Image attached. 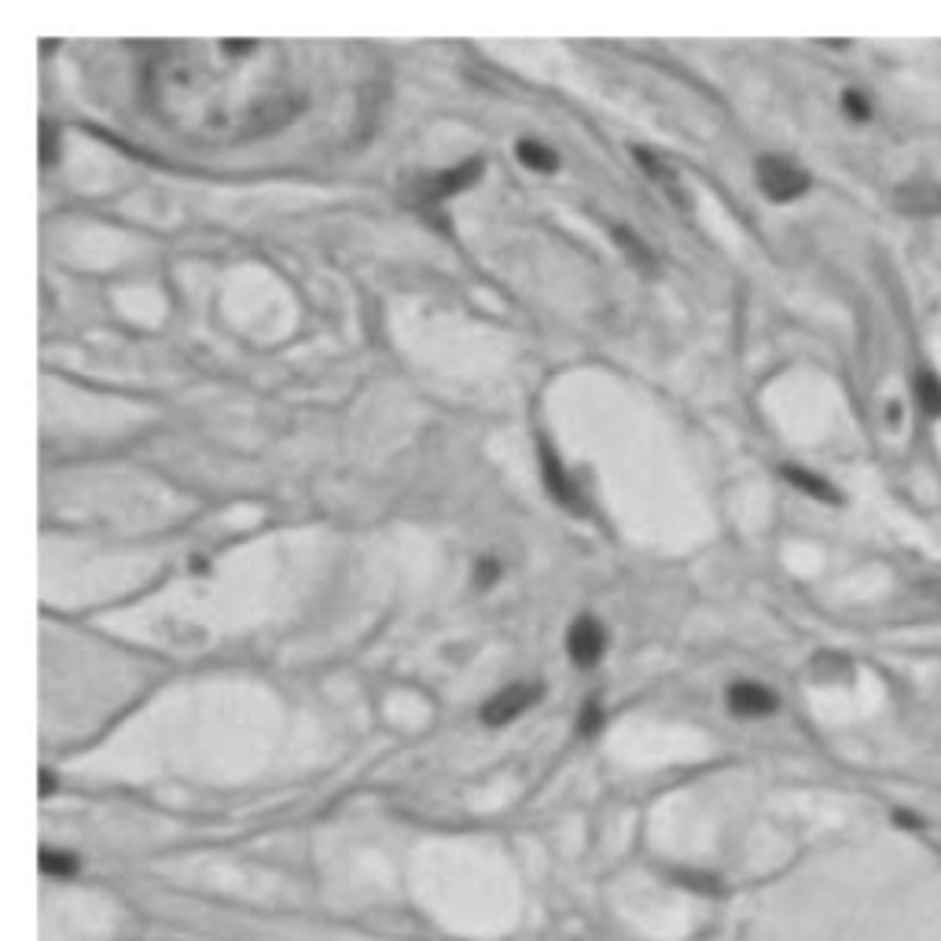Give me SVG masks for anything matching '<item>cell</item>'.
Returning a JSON list of instances; mask_svg holds the SVG:
<instances>
[{"label":"cell","instance_id":"cell-4","mask_svg":"<svg viewBox=\"0 0 941 941\" xmlns=\"http://www.w3.org/2000/svg\"><path fill=\"white\" fill-rule=\"evenodd\" d=\"M603 647H607V633H603V625L596 622V618L585 614V618H578V622L570 625L567 651L578 666H596L600 655H603Z\"/></svg>","mask_w":941,"mask_h":941},{"label":"cell","instance_id":"cell-11","mask_svg":"<svg viewBox=\"0 0 941 941\" xmlns=\"http://www.w3.org/2000/svg\"><path fill=\"white\" fill-rule=\"evenodd\" d=\"M916 397L927 416H941V383L930 372L916 375Z\"/></svg>","mask_w":941,"mask_h":941},{"label":"cell","instance_id":"cell-18","mask_svg":"<svg viewBox=\"0 0 941 941\" xmlns=\"http://www.w3.org/2000/svg\"><path fill=\"white\" fill-rule=\"evenodd\" d=\"M916 589L923 592L927 600H938L941 603V581H923V585H916Z\"/></svg>","mask_w":941,"mask_h":941},{"label":"cell","instance_id":"cell-2","mask_svg":"<svg viewBox=\"0 0 941 941\" xmlns=\"http://www.w3.org/2000/svg\"><path fill=\"white\" fill-rule=\"evenodd\" d=\"M541 695H545V688H541V684H530V681L508 684L504 692H497L486 706H482V721H486V725H493V728L508 725V721H515V717L526 714V710H530V706L537 703Z\"/></svg>","mask_w":941,"mask_h":941},{"label":"cell","instance_id":"cell-13","mask_svg":"<svg viewBox=\"0 0 941 941\" xmlns=\"http://www.w3.org/2000/svg\"><path fill=\"white\" fill-rule=\"evenodd\" d=\"M842 107H846V114H850L853 122H868L872 118V103L864 100L857 89H846L842 92Z\"/></svg>","mask_w":941,"mask_h":941},{"label":"cell","instance_id":"cell-20","mask_svg":"<svg viewBox=\"0 0 941 941\" xmlns=\"http://www.w3.org/2000/svg\"><path fill=\"white\" fill-rule=\"evenodd\" d=\"M192 574H210V563L203 556H192Z\"/></svg>","mask_w":941,"mask_h":941},{"label":"cell","instance_id":"cell-19","mask_svg":"<svg viewBox=\"0 0 941 941\" xmlns=\"http://www.w3.org/2000/svg\"><path fill=\"white\" fill-rule=\"evenodd\" d=\"M52 787H56V783H52V772L45 769V772H41V798H48V794H52Z\"/></svg>","mask_w":941,"mask_h":941},{"label":"cell","instance_id":"cell-8","mask_svg":"<svg viewBox=\"0 0 941 941\" xmlns=\"http://www.w3.org/2000/svg\"><path fill=\"white\" fill-rule=\"evenodd\" d=\"M783 471V478L791 482V486H798L802 493H809V497H817V500H824V504H839V489L831 486V482H824L820 475H813V471H805V467H794V464H783L780 467Z\"/></svg>","mask_w":941,"mask_h":941},{"label":"cell","instance_id":"cell-6","mask_svg":"<svg viewBox=\"0 0 941 941\" xmlns=\"http://www.w3.org/2000/svg\"><path fill=\"white\" fill-rule=\"evenodd\" d=\"M541 467H545V486L548 493L556 497V504H563V508L578 511V515H585V504H581V493L574 489V482L567 478V471H563V464H559L556 456H552V449L548 445H541Z\"/></svg>","mask_w":941,"mask_h":941},{"label":"cell","instance_id":"cell-9","mask_svg":"<svg viewBox=\"0 0 941 941\" xmlns=\"http://www.w3.org/2000/svg\"><path fill=\"white\" fill-rule=\"evenodd\" d=\"M515 151H519L522 166H530V170H537V173H556L559 170V155L552 148H545V144H537V140H519Z\"/></svg>","mask_w":941,"mask_h":941},{"label":"cell","instance_id":"cell-1","mask_svg":"<svg viewBox=\"0 0 941 941\" xmlns=\"http://www.w3.org/2000/svg\"><path fill=\"white\" fill-rule=\"evenodd\" d=\"M758 184L772 203H791L809 188V173L802 166H794V162L780 159V155H769V159L758 162Z\"/></svg>","mask_w":941,"mask_h":941},{"label":"cell","instance_id":"cell-5","mask_svg":"<svg viewBox=\"0 0 941 941\" xmlns=\"http://www.w3.org/2000/svg\"><path fill=\"white\" fill-rule=\"evenodd\" d=\"M776 706H780V699H776L765 684L739 681L728 688V710L736 717H769V714H776Z\"/></svg>","mask_w":941,"mask_h":941},{"label":"cell","instance_id":"cell-14","mask_svg":"<svg viewBox=\"0 0 941 941\" xmlns=\"http://www.w3.org/2000/svg\"><path fill=\"white\" fill-rule=\"evenodd\" d=\"M41 868H45L48 875H70L74 868H78V861L70 857V853H52V850H41Z\"/></svg>","mask_w":941,"mask_h":941},{"label":"cell","instance_id":"cell-12","mask_svg":"<svg viewBox=\"0 0 941 941\" xmlns=\"http://www.w3.org/2000/svg\"><path fill=\"white\" fill-rule=\"evenodd\" d=\"M614 243H618V247L629 254V261H633L636 269H651V250H647L644 243H640V239L629 232V228H614Z\"/></svg>","mask_w":941,"mask_h":941},{"label":"cell","instance_id":"cell-16","mask_svg":"<svg viewBox=\"0 0 941 941\" xmlns=\"http://www.w3.org/2000/svg\"><path fill=\"white\" fill-rule=\"evenodd\" d=\"M603 714H600V703H585V710H581V721H578V732L581 736H592L596 728H600Z\"/></svg>","mask_w":941,"mask_h":941},{"label":"cell","instance_id":"cell-17","mask_svg":"<svg viewBox=\"0 0 941 941\" xmlns=\"http://www.w3.org/2000/svg\"><path fill=\"white\" fill-rule=\"evenodd\" d=\"M56 155V137H52V122H41V162H52Z\"/></svg>","mask_w":941,"mask_h":941},{"label":"cell","instance_id":"cell-7","mask_svg":"<svg viewBox=\"0 0 941 941\" xmlns=\"http://www.w3.org/2000/svg\"><path fill=\"white\" fill-rule=\"evenodd\" d=\"M894 206L901 214H941V184H905L897 188Z\"/></svg>","mask_w":941,"mask_h":941},{"label":"cell","instance_id":"cell-15","mask_svg":"<svg viewBox=\"0 0 941 941\" xmlns=\"http://www.w3.org/2000/svg\"><path fill=\"white\" fill-rule=\"evenodd\" d=\"M500 578V559H493V556H482L475 563V585L478 589H489L493 581Z\"/></svg>","mask_w":941,"mask_h":941},{"label":"cell","instance_id":"cell-10","mask_svg":"<svg viewBox=\"0 0 941 941\" xmlns=\"http://www.w3.org/2000/svg\"><path fill=\"white\" fill-rule=\"evenodd\" d=\"M636 162H640V166H644V170L651 173V177H655L658 184H666V188H669V195H673V199L681 195V188H677V173L669 170V166H662V162H658L655 155H651V151L636 148ZM681 199H684V195H681Z\"/></svg>","mask_w":941,"mask_h":941},{"label":"cell","instance_id":"cell-3","mask_svg":"<svg viewBox=\"0 0 941 941\" xmlns=\"http://www.w3.org/2000/svg\"><path fill=\"white\" fill-rule=\"evenodd\" d=\"M478 177H482V159L464 162V166H456V170L431 173V177H423L420 203H423V206H434L438 199H449V195H456V192H464V188H471V184H475Z\"/></svg>","mask_w":941,"mask_h":941}]
</instances>
